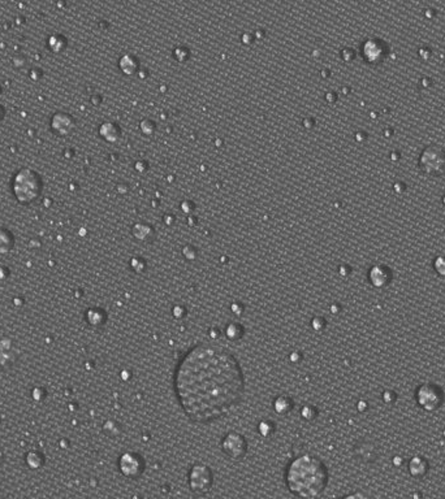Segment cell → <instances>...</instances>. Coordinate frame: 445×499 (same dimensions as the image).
Returning <instances> with one entry per match:
<instances>
[{
    "mask_svg": "<svg viewBox=\"0 0 445 499\" xmlns=\"http://www.w3.org/2000/svg\"><path fill=\"white\" fill-rule=\"evenodd\" d=\"M173 384L182 411L196 423L226 416L245 390L244 372L236 357L212 343H199L182 357Z\"/></svg>",
    "mask_w": 445,
    "mask_h": 499,
    "instance_id": "1",
    "label": "cell"
},
{
    "mask_svg": "<svg viewBox=\"0 0 445 499\" xmlns=\"http://www.w3.org/2000/svg\"><path fill=\"white\" fill-rule=\"evenodd\" d=\"M285 484L297 498H318L328 485V470L319 458L305 454L288 464Z\"/></svg>",
    "mask_w": 445,
    "mask_h": 499,
    "instance_id": "2",
    "label": "cell"
},
{
    "mask_svg": "<svg viewBox=\"0 0 445 499\" xmlns=\"http://www.w3.org/2000/svg\"><path fill=\"white\" fill-rule=\"evenodd\" d=\"M42 188H43L42 177L36 170L30 168H22L19 170L12 184L15 198L22 204L36 202L42 194Z\"/></svg>",
    "mask_w": 445,
    "mask_h": 499,
    "instance_id": "3",
    "label": "cell"
},
{
    "mask_svg": "<svg viewBox=\"0 0 445 499\" xmlns=\"http://www.w3.org/2000/svg\"><path fill=\"white\" fill-rule=\"evenodd\" d=\"M418 167L430 177L443 176L445 173V151L440 146H428L422 151Z\"/></svg>",
    "mask_w": 445,
    "mask_h": 499,
    "instance_id": "4",
    "label": "cell"
},
{
    "mask_svg": "<svg viewBox=\"0 0 445 499\" xmlns=\"http://www.w3.org/2000/svg\"><path fill=\"white\" fill-rule=\"evenodd\" d=\"M443 389L434 382L421 384L416 390V402L426 412H434L444 403Z\"/></svg>",
    "mask_w": 445,
    "mask_h": 499,
    "instance_id": "5",
    "label": "cell"
},
{
    "mask_svg": "<svg viewBox=\"0 0 445 499\" xmlns=\"http://www.w3.org/2000/svg\"><path fill=\"white\" fill-rule=\"evenodd\" d=\"M214 482L212 472L205 464H196L189 472V486L196 494L209 493Z\"/></svg>",
    "mask_w": 445,
    "mask_h": 499,
    "instance_id": "6",
    "label": "cell"
},
{
    "mask_svg": "<svg viewBox=\"0 0 445 499\" xmlns=\"http://www.w3.org/2000/svg\"><path fill=\"white\" fill-rule=\"evenodd\" d=\"M387 55H388V46L381 39L370 38L362 45V57L369 64L378 66L386 60Z\"/></svg>",
    "mask_w": 445,
    "mask_h": 499,
    "instance_id": "7",
    "label": "cell"
},
{
    "mask_svg": "<svg viewBox=\"0 0 445 499\" xmlns=\"http://www.w3.org/2000/svg\"><path fill=\"white\" fill-rule=\"evenodd\" d=\"M119 467L120 471L123 472L124 476L129 479H138L145 470L143 458L133 452L124 454L119 461Z\"/></svg>",
    "mask_w": 445,
    "mask_h": 499,
    "instance_id": "8",
    "label": "cell"
},
{
    "mask_svg": "<svg viewBox=\"0 0 445 499\" xmlns=\"http://www.w3.org/2000/svg\"><path fill=\"white\" fill-rule=\"evenodd\" d=\"M221 446L231 459H241L247 454V441L241 434H227L221 442Z\"/></svg>",
    "mask_w": 445,
    "mask_h": 499,
    "instance_id": "9",
    "label": "cell"
},
{
    "mask_svg": "<svg viewBox=\"0 0 445 499\" xmlns=\"http://www.w3.org/2000/svg\"><path fill=\"white\" fill-rule=\"evenodd\" d=\"M369 281L377 289H384L393 281V272L388 265L377 264L369 271Z\"/></svg>",
    "mask_w": 445,
    "mask_h": 499,
    "instance_id": "10",
    "label": "cell"
},
{
    "mask_svg": "<svg viewBox=\"0 0 445 499\" xmlns=\"http://www.w3.org/2000/svg\"><path fill=\"white\" fill-rule=\"evenodd\" d=\"M73 126H75L73 119L66 113H57L51 120V128L59 135L69 134L72 132Z\"/></svg>",
    "mask_w": 445,
    "mask_h": 499,
    "instance_id": "11",
    "label": "cell"
},
{
    "mask_svg": "<svg viewBox=\"0 0 445 499\" xmlns=\"http://www.w3.org/2000/svg\"><path fill=\"white\" fill-rule=\"evenodd\" d=\"M407 470L414 479H422L428 472V462L422 456H413L407 464Z\"/></svg>",
    "mask_w": 445,
    "mask_h": 499,
    "instance_id": "12",
    "label": "cell"
},
{
    "mask_svg": "<svg viewBox=\"0 0 445 499\" xmlns=\"http://www.w3.org/2000/svg\"><path fill=\"white\" fill-rule=\"evenodd\" d=\"M15 245V238L10 230L0 228V255L8 254Z\"/></svg>",
    "mask_w": 445,
    "mask_h": 499,
    "instance_id": "13",
    "label": "cell"
},
{
    "mask_svg": "<svg viewBox=\"0 0 445 499\" xmlns=\"http://www.w3.org/2000/svg\"><path fill=\"white\" fill-rule=\"evenodd\" d=\"M13 352L10 342H1L0 341V369L7 367L12 360Z\"/></svg>",
    "mask_w": 445,
    "mask_h": 499,
    "instance_id": "14",
    "label": "cell"
},
{
    "mask_svg": "<svg viewBox=\"0 0 445 499\" xmlns=\"http://www.w3.org/2000/svg\"><path fill=\"white\" fill-rule=\"evenodd\" d=\"M101 134L107 141H116L120 137V129L115 124H103V126L101 128Z\"/></svg>",
    "mask_w": 445,
    "mask_h": 499,
    "instance_id": "15",
    "label": "cell"
},
{
    "mask_svg": "<svg viewBox=\"0 0 445 499\" xmlns=\"http://www.w3.org/2000/svg\"><path fill=\"white\" fill-rule=\"evenodd\" d=\"M137 66H138V61L131 55H126L122 59V68L126 75H132L133 72H136Z\"/></svg>",
    "mask_w": 445,
    "mask_h": 499,
    "instance_id": "16",
    "label": "cell"
},
{
    "mask_svg": "<svg viewBox=\"0 0 445 499\" xmlns=\"http://www.w3.org/2000/svg\"><path fill=\"white\" fill-rule=\"evenodd\" d=\"M434 271L440 277H445V255H439L434 260Z\"/></svg>",
    "mask_w": 445,
    "mask_h": 499,
    "instance_id": "17",
    "label": "cell"
},
{
    "mask_svg": "<svg viewBox=\"0 0 445 499\" xmlns=\"http://www.w3.org/2000/svg\"><path fill=\"white\" fill-rule=\"evenodd\" d=\"M340 499H378L377 497H374V496H371V494H369V493H366V491H354V493H351V494H348V496H345V497H342V498Z\"/></svg>",
    "mask_w": 445,
    "mask_h": 499,
    "instance_id": "18",
    "label": "cell"
},
{
    "mask_svg": "<svg viewBox=\"0 0 445 499\" xmlns=\"http://www.w3.org/2000/svg\"><path fill=\"white\" fill-rule=\"evenodd\" d=\"M4 117V111H3V108L0 107V121H1V119Z\"/></svg>",
    "mask_w": 445,
    "mask_h": 499,
    "instance_id": "19",
    "label": "cell"
}]
</instances>
